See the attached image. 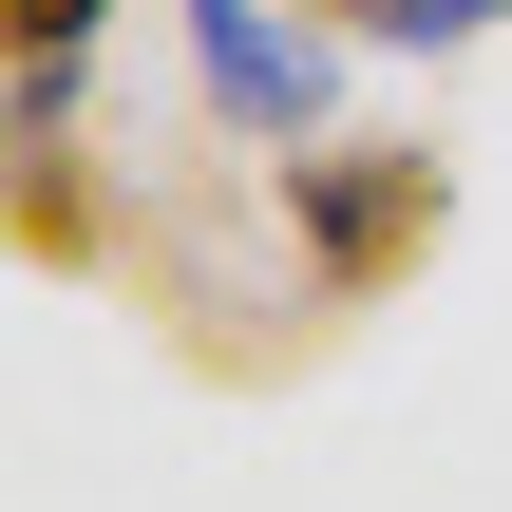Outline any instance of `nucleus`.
Listing matches in <instances>:
<instances>
[{"mask_svg":"<svg viewBox=\"0 0 512 512\" xmlns=\"http://www.w3.org/2000/svg\"><path fill=\"white\" fill-rule=\"evenodd\" d=\"M285 228L342 304H380L418 247H437V152H285Z\"/></svg>","mask_w":512,"mask_h":512,"instance_id":"nucleus-1","label":"nucleus"},{"mask_svg":"<svg viewBox=\"0 0 512 512\" xmlns=\"http://www.w3.org/2000/svg\"><path fill=\"white\" fill-rule=\"evenodd\" d=\"M171 19H190V57H209V114H228V133H266V152H285V133H323L342 57H323L304 19H266V0H171Z\"/></svg>","mask_w":512,"mask_h":512,"instance_id":"nucleus-2","label":"nucleus"},{"mask_svg":"<svg viewBox=\"0 0 512 512\" xmlns=\"http://www.w3.org/2000/svg\"><path fill=\"white\" fill-rule=\"evenodd\" d=\"M19 247H38V266H76V247H95V209H76V152H57V133L19 152Z\"/></svg>","mask_w":512,"mask_h":512,"instance_id":"nucleus-3","label":"nucleus"},{"mask_svg":"<svg viewBox=\"0 0 512 512\" xmlns=\"http://www.w3.org/2000/svg\"><path fill=\"white\" fill-rule=\"evenodd\" d=\"M361 38H475V19H512V0H342Z\"/></svg>","mask_w":512,"mask_h":512,"instance_id":"nucleus-4","label":"nucleus"},{"mask_svg":"<svg viewBox=\"0 0 512 512\" xmlns=\"http://www.w3.org/2000/svg\"><path fill=\"white\" fill-rule=\"evenodd\" d=\"M95 19H114V0H0V38H19V57H76Z\"/></svg>","mask_w":512,"mask_h":512,"instance_id":"nucleus-5","label":"nucleus"}]
</instances>
